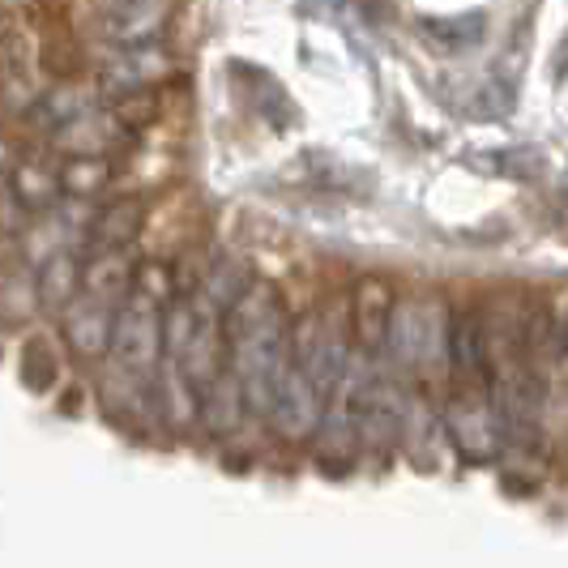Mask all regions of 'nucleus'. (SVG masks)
<instances>
[{
  "instance_id": "7ed1b4c3",
  "label": "nucleus",
  "mask_w": 568,
  "mask_h": 568,
  "mask_svg": "<svg viewBox=\"0 0 568 568\" xmlns=\"http://www.w3.org/2000/svg\"><path fill=\"white\" fill-rule=\"evenodd\" d=\"M398 308V291L385 274H368L351 291V342L364 355H381L389 338V321Z\"/></svg>"
},
{
  "instance_id": "6e6552de",
  "label": "nucleus",
  "mask_w": 568,
  "mask_h": 568,
  "mask_svg": "<svg viewBox=\"0 0 568 568\" xmlns=\"http://www.w3.org/2000/svg\"><path fill=\"white\" fill-rule=\"evenodd\" d=\"M34 300H39V313L60 316L78 295H82V256L57 248L52 256H43L34 265Z\"/></svg>"
},
{
  "instance_id": "f3484780",
  "label": "nucleus",
  "mask_w": 568,
  "mask_h": 568,
  "mask_svg": "<svg viewBox=\"0 0 568 568\" xmlns=\"http://www.w3.org/2000/svg\"><path fill=\"white\" fill-rule=\"evenodd\" d=\"M99 103V94L90 90V85H78V82H64V85H57L52 94H43V103H39V115L57 129V124H64L69 115H78V112H85V108H94Z\"/></svg>"
},
{
  "instance_id": "4be33fe9",
  "label": "nucleus",
  "mask_w": 568,
  "mask_h": 568,
  "mask_svg": "<svg viewBox=\"0 0 568 568\" xmlns=\"http://www.w3.org/2000/svg\"><path fill=\"white\" fill-rule=\"evenodd\" d=\"M94 4H103V9H108V4H112V0H94Z\"/></svg>"
},
{
  "instance_id": "f03ea898",
  "label": "nucleus",
  "mask_w": 568,
  "mask_h": 568,
  "mask_svg": "<svg viewBox=\"0 0 568 568\" xmlns=\"http://www.w3.org/2000/svg\"><path fill=\"white\" fill-rule=\"evenodd\" d=\"M175 18V0H112L103 9L99 34L108 48H138L159 43Z\"/></svg>"
},
{
  "instance_id": "412c9836",
  "label": "nucleus",
  "mask_w": 568,
  "mask_h": 568,
  "mask_svg": "<svg viewBox=\"0 0 568 568\" xmlns=\"http://www.w3.org/2000/svg\"><path fill=\"white\" fill-rule=\"evenodd\" d=\"M13 168V145L0 138V180H4V171Z\"/></svg>"
},
{
  "instance_id": "423d86ee",
  "label": "nucleus",
  "mask_w": 568,
  "mask_h": 568,
  "mask_svg": "<svg viewBox=\"0 0 568 568\" xmlns=\"http://www.w3.org/2000/svg\"><path fill=\"white\" fill-rule=\"evenodd\" d=\"M112 313H115V304H99V300H90V295H78V300L60 313V334H64V346H69L78 359H85V364L108 359Z\"/></svg>"
},
{
  "instance_id": "1a4fd4ad",
  "label": "nucleus",
  "mask_w": 568,
  "mask_h": 568,
  "mask_svg": "<svg viewBox=\"0 0 568 568\" xmlns=\"http://www.w3.org/2000/svg\"><path fill=\"white\" fill-rule=\"evenodd\" d=\"M133 248H94L82 261V295L99 304H120L133 291Z\"/></svg>"
},
{
  "instance_id": "0eeeda50",
  "label": "nucleus",
  "mask_w": 568,
  "mask_h": 568,
  "mask_svg": "<svg viewBox=\"0 0 568 568\" xmlns=\"http://www.w3.org/2000/svg\"><path fill=\"white\" fill-rule=\"evenodd\" d=\"M124 138H129V133H124L120 120L108 112V103H103V108L94 103V108L69 115L64 124L52 129V145H57L60 154H112Z\"/></svg>"
},
{
  "instance_id": "dca6fc26",
  "label": "nucleus",
  "mask_w": 568,
  "mask_h": 568,
  "mask_svg": "<svg viewBox=\"0 0 568 568\" xmlns=\"http://www.w3.org/2000/svg\"><path fill=\"white\" fill-rule=\"evenodd\" d=\"M39 313L30 274H4L0 278V329H22Z\"/></svg>"
},
{
  "instance_id": "9d476101",
  "label": "nucleus",
  "mask_w": 568,
  "mask_h": 568,
  "mask_svg": "<svg viewBox=\"0 0 568 568\" xmlns=\"http://www.w3.org/2000/svg\"><path fill=\"white\" fill-rule=\"evenodd\" d=\"M145 231V201L142 197H112L103 201L90 219V248H133Z\"/></svg>"
},
{
  "instance_id": "6ab92c4d",
  "label": "nucleus",
  "mask_w": 568,
  "mask_h": 568,
  "mask_svg": "<svg viewBox=\"0 0 568 568\" xmlns=\"http://www.w3.org/2000/svg\"><path fill=\"white\" fill-rule=\"evenodd\" d=\"M133 291L150 295L154 304H168L171 295H175V278H171L168 261H138L133 265Z\"/></svg>"
},
{
  "instance_id": "2eb2a0df",
  "label": "nucleus",
  "mask_w": 568,
  "mask_h": 568,
  "mask_svg": "<svg viewBox=\"0 0 568 568\" xmlns=\"http://www.w3.org/2000/svg\"><path fill=\"white\" fill-rule=\"evenodd\" d=\"M253 278H256V274L248 270V261H240V256H219L214 265H205V270H201L197 295L205 300V304H214V308L223 313L231 300H235L244 286L253 283Z\"/></svg>"
},
{
  "instance_id": "aec40b11",
  "label": "nucleus",
  "mask_w": 568,
  "mask_h": 568,
  "mask_svg": "<svg viewBox=\"0 0 568 568\" xmlns=\"http://www.w3.org/2000/svg\"><path fill=\"white\" fill-rule=\"evenodd\" d=\"M27 219H30V214L18 205V197H13V193L0 184V235H18V231L27 227Z\"/></svg>"
},
{
  "instance_id": "39448f33",
  "label": "nucleus",
  "mask_w": 568,
  "mask_h": 568,
  "mask_svg": "<svg viewBox=\"0 0 568 568\" xmlns=\"http://www.w3.org/2000/svg\"><path fill=\"white\" fill-rule=\"evenodd\" d=\"M171 73V57L159 43H138V48H115V57L99 69V94H124V90H142V85H159Z\"/></svg>"
},
{
  "instance_id": "4468645a",
  "label": "nucleus",
  "mask_w": 568,
  "mask_h": 568,
  "mask_svg": "<svg viewBox=\"0 0 568 568\" xmlns=\"http://www.w3.org/2000/svg\"><path fill=\"white\" fill-rule=\"evenodd\" d=\"M197 419L214 436H227V432H235V424L244 419V398H240V385H235V376H231L227 368L219 372L205 389L197 394Z\"/></svg>"
},
{
  "instance_id": "a211bd4d",
  "label": "nucleus",
  "mask_w": 568,
  "mask_h": 568,
  "mask_svg": "<svg viewBox=\"0 0 568 568\" xmlns=\"http://www.w3.org/2000/svg\"><path fill=\"white\" fill-rule=\"evenodd\" d=\"M22 368H27L22 381H27L34 394H43V389H52V381L60 376V359L43 338H30L27 355H22Z\"/></svg>"
},
{
  "instance_id": "f8f14e48",
  "label": "nucleus",
  "mask_w": 568,
  "mask_h": 568,
  "mask_svg": "<svg viewBox=\"0 0 568 568\" xmlns=\"http://www.w3.org/2000/svg\"><path fill=\"white\" fill-rule=\"evenodd\" d=\"M57 175H60L64 201L90 205V201H99L112 189L115 163H112V154H64L57 163Z\"/></svg>"
},
{
  "instance_id": "f257e3e1",
  "label": "nucleus",
  "mask_w": 568,
  "mask_h": 568,
  "mask_svg": "<svg viewBox=\"0 0 568 568\" xmlns=\"http://www.w3.org/2000/svg\"><path fill=\"white\" fill-rule=\"evenodd\" d=\"M159 316L163 304H154L142 291H129L112 313V342H108V364L124 381H150V372L163 359L159 338Z\"/></svg>"
},
{
  "instance_id": "20e7f679",
  "label": "nucleus",
  "mask_w": 568,
  "mask_h": 568,
  "mask_svg": "<svg viewBox=\"0 0 568 568\" xmlns=\"http://www.w3.org/2000/svg\"><path fill=\"white\" fill-rule=\"evenodd\" d=\"M270 419H274V427L283 432L286 440H313L316 436V427L325 419V394L316 389L313 376L304 368H286Z\"/></svg>"
},
{
  "instance_id": "ddd939ff",
  "label": "nucleus",
  "mask_w": 568,
  "mask_h": 568,
  "mask_svg": "<svg viewBox=\"0 0 568 568\" xmlns=\"http://www.w3.org/2000/svg\"><path fill=\"white\" fill-rule=\"evenodd\" d=\"M445 355L457 376H479L487 368V325L470 308L445 316Z\"/></svg>"
},
{
  "instance_id": "9b49d317",
  "label": "nucleus",
  "mask_w": 568,
  "mask_h": 568,
  "mask_svg": "<svg viewBox=\"0 0 568 568\" xmlns=\"http://www.w3.org/2000/svg\"><path fill=\"white\" fill-rule=\"evenodd\" d=\"M4 189L18 197L27 214H43L64 201L57 163H43V159H13V168L4 171Z\"/></svg>"
}]
</instances>
